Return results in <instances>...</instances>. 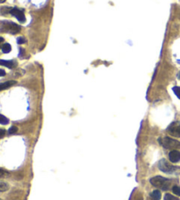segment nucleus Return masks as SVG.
<instances>
[{
	"label": "nucleus",
	"mask_w": 180,
	"mask_h": 200,
	"mask_svg": "<svg viewBox=\"0 0 180 200\" xmlns=\"http://www.w3.org/2000/svg\"><path fill=\"white\" fill-rule=\"evenodd\" d=\"M20 30H21L20 27L12 21H5V20L0 21V32L15 34L19 33Z\"/></svg>",
	"instance_id": "nucleus-1"
},
{
	"label": "nucleus",
	"mask_w": 180,
	"mask_h": 200,
	"mask_svg": "<svg viewBox=\"0 0 180 200\" xmlns=\"http://www.w3.org/2000/svg\"><path fill=\"white\" fill-rule=\"evenodd\" d=\"M149 182L152 185L162 189V191H167L170 188V184H171V181L169 179L162 177L161 176L154 177H152L149 180Z\"/></svg>",
	"instance_id": "nucleus-2"
},
{
	"label": "nucleus",
	"mask_w": 180,
	"mask_h": 200,
	"mask_svg": "<svg viewBox=\"0 0 180 200\" xmlns=\"http://www.w3.org/2000/svg\"><path fill=\"white\" fill-rule=\"evenodd\" d=\"M159 141L162 144V147L167 149L175 150V149L180 148V141H177L175 139L171 138V137H164L162 140L160 139Z\"/></svg>",
	"instance_id": "nucleus-3"
},
{
	"label": "nucleus",
	"mask_w": 180,
	"mask_h": 200,
	"mask_svg": "<svg viewBox=\"0 0 180 200\" xmlns=\"http://www.w3.org/2000/svg\"><path fill=\"white\" fill-rule=\"evenodd\" d=\"M158 168L161 171L167 174H172L173 172H175V170L177 169L175 166H172V165L170 164L165 159H162L161 161H159Z\"/></svg>",
	"instance_id": "nucleus-4"
},
{
	"label": "nucleus",
	"mask_w": 180,
	"mask_h": 200,
	"mask_svg": "<svg viewBox=\"0 0 180 200\" xmlns=\"http://www.w3.org/2000/svg\"><path fill=\"white\" fill-rule=\"evenodd\" d=\"M10 13L17 18L19 22H21V23L26 22V17H25V14H24V13H23L21 10L18 9V8H16V7H13V8H11Z\"/></svg>",
	"instance_id": "nucleus-5"
},
{
	"label": "nucleus",
	"mask_w": 180,
	"mask_h": 200,
	"mask_svg": "<svg viewBox=\"0 0 180 200\" xmlns=\"http://www.w3.org/2000/svg\"><path fill=\"white\" fill-rule=\"evenodd\" d=\"M168 132L174 137H179L180 138V123L174 122L169 126Z\"/></svg>",
	"instance_id": "nucleus-6"
},
{
	"label": "nucleus",
	"mask_w": 180,
	"mask_h": 200,
	"mask_svg": "<svg viewBox=\"0 0 180 200\" xmlns=\"http://www.w3.org/2000/svg\"><path fill=\"white\" fill-rule=\"evenodd\" d=\"M169 160L173 163H177V162H180V152L177 151V149L171 150L169 153Z\"/></svg>",
	"instance_id": "nucleus-7"
},
{
	"label": "nucleus",
	"mask_w": 180,
	"mask_h": 200,
	"mask_svg": "<svg viewBox=\"0 0 180 200\" xmlns=\"http://www.w3.org/2000/svg\"><path fill=\"white\" fill-rule=\"evenodd\" d=\"M0 65L7 67L9 69H13L17 66V62L15 61H7V60H0Z\"/></svg>",
	"instance_id": "nucleus-8"
},
{
	"label": "nucleus",
	"mask_w": 180,
	"mask_h": 200,
	"mask_svg": "<svg viewBox=\"0 0 180 200\" xmlns=\"http://www.w3.org/2000/svg\"><path fill=\"white\" fill-rule=\"evenodd\" d=\"M14 85H16V81H7V82H5V83H1L0 84V91L8 89L10 87L13 86Z\"/></svg>",
	"instance_id": "nucleus-9"
},
{
	"label": "nucleus",
	"mask_w": 180,
	"mask_h": 200,
	"mask_svg": "<svg viewBox=\"0 0 180 200\" xmlns=\"http://www.w3.org/2000/svg\"><path fill=\"white\" fill-rule=\"evenodd\" d=\"M150 197L152 200H160L161 199V191L156 190L150 193Z\"/></svg>",
	"instance_id": "nucleus-10"
},
{
	"label": "nucleus",
	"mask_w": 180,
	"mask_h": 200,
	"mask_svg": "<svg viewBox=\"0 0 180 200\" xmlns=\"http://www.w3.org/2000/svg\"><path fill=\"white\" fill-rule=\"evenodd\" d=\"M1 49H2V51H3V53L8 54L10 53L11 50H12V46H11L9 43H5V44H3Z\"/></svg>",
	"instance_id": "nucleus-11"
},
{
	"label": "nucleus",
	"mask_w": 180,
	"mask_h": 200,
	"mask_svg": "<svg viewBox=\"0 0 180 200\" xmlns=\"http://www.w3.org/2000/svg\"><path fill=\"white\" fill-rule=\"evenodd\" d=\"M9 190V185L5 182L0 181V192H4Z\"/></svg>",
	"instance_id": "nucleus-12"
},
{
	"label": "nucleus",
	"mask_w": 180,
	"mask_h": 200,
	"mask_svg": "<svg viewBox=\"0 0 180 200\" xmlns=\"http://www.w3.org/2000/svg\"><path fill=\"white\" fill-rule=\"evenodd\" d=\"M9 123V120L4 116L3 114H0V124L1 125H7Z\"/></svg>",
	"instance_id": "nucleus-13"
},
{
	"label": "nucleus",
	"mask_w": 180,
	"mask_h": 200,
	"mask_svg": "<svg viewBox=\"0 0 180 200\" xmlns=\"http://www.w3.org/2000/svg\"><path fill=\"white\" fill-rule=\"evenodd\" d=\"M172 90H173V92L175 93L176 96L180 99V87H178V86H174V87L172 88Z\"/></svg>",
	"instance_id": "nucleus-14"
},
{
	"label": "nucleus",
	"mask_w": 180,
	"mask_h": 200,
	"mask_svg": "<svg viewBox=\"0 0 180 200\" xmlns=\"http://www.w3.org/2000/svg\"><path fill=\"white\" fill-rule=\"evenodd\" d=\"M164 200H179L177 197H176L173 195H171L170 193H167L164 196Z\"/></svg>",
	"instance_id": "nucleus-15"
},
{
	"label": "nucleus",
	"mask_w": 180,
	"mask_h": 200,
	"mask_svg": "<svg viewBox=\"0 0 180 200\" xmlns=\"http://www.w3.org/2000/svg\"><path fill=\"white\" fill-rule=\"evenodd\" d=\"M172 191L175 195L180 197V187L177 186V185H175V186L172 188Z\"/></svg>",
	"instance_id": "nucleus-16"
},
{
	"label": "nucleus",
	"mask_w": 180,
	"mask_h": 200,
	"mask_svg": "<svg viewBox=\"0 0 180 200\" xmlns=\"http://www.w3.org/2000/svg\"><path fill=\"white\" fill-rule=\"evenodd\" d=\"M9 175V173L5 170L4 169H2V168H0V178H3V177H7Z\"/></svg>",
	"instance_id": "nucleus-17"
},
{
	"label": "nucleus",
	"mask_w": 180,
	"mask_h": 200,
	"mask_svg": "<svg viewBox=\"0 0 180 200\" xmlns=\"http://www.w3.org/2000/svg\"><path fill=\"white\" fill-rule=\"evenodd\" d=\"M18 132V127L17 126H12V127H10L9 131H8V133L9 134H13V133H16Z\"/></svg>",
	"instance_id": "nucleus-18"
},
{
	"label": "nucleus",
	"mask_w": 180,
	"mask_h": 200,
	"mask_svg": "<svg viewBox=\"0 0 180 200\" xmlns=\"http://www.w3.org/2000/svg\"><path fill=\"white\" fill-rule=\"evenodd\" d=\"M27 40H26V39L24 38V37H18V39H17V42H18V44H24L25 42H26Z\"/></svg>",
	"instance_id": "nucleus-19"
},
{
	"label": "nucleus",
	"mask_w": 180,
	"mask_h": 200,
	"mask_svg": "<svg viewBox=\"0 0 180 200\" xmlns=\"http://www.w3.org/2000/svg\"><path fill=\"white\" fill-rule=\"evenodd\" d=\"M5 129H2V128H0V139H2L4 136L5 135Z\"/></svg>",
	"instance_id": "nucleus-20"
},
{
	"label": "nucleus",
	"mask_w": 180,
	"mask_h": 200,
	"mask_svg": "<svg viewBox=\"0 0 180 200\" xmlns=\"http://www.w3.org/2000/svg\"><path fill=\"white\" fill-rule=\"evenodd\" d=\"M5 76V71L4 69H0V76Z\"/></svg>",
	"instance_id": "nucleus-21"
},
{
	"label": "nucleus",
	"mask_w": 180,
	"mask_h": 200,
	"mask_svg": "<svg viewBox=\"0 0 180 200\" xmlns=\"http://www.w3.org/2000/svg\"><path fill=\"white\" fill-rule=\"evenodd\" d=\"M4 38H3V37H0V49H1V48H2V46H3V42H4Z\"/></svg>",
	"instance_id": "nucleus-22"
},
{
	"label": "nucleus",
	"mask_w": 180,
	"mask_h": 200,
	"mask_svg": "<svg viewBox=\"0 0 180 200\" xmlns=\"http://www.w3.org/2000/svg\"><path fill=\"white\" fill-rule=\"evenodd\" d=\"M5 0H0V4H3V3H5Z\"/></svg>",
	"instance_id": "nucleus-23"
},
{
	"label": "nucleus",
	"mask_w": 180,
	"mask_h": 200,
	"mask_svg": "<svg viewBox=\"0 0 180 200\" xmlns=\"http://www.w3.org/2000/svg\"><path fill=\"white\" fill-rule=\"evenodd\" d=\"M177 78H178V79L180 80V72H178V73H177Z\"/></svg>",
	"instance_id": "nucleus-24"
},
{
	"label": "nucleus",
	"mask_w": 180,
	"mask_h": 200,
	"mask_svg": "<svg viewBox=\"0 0 180 200\" xmlns=\"http://www.w3.org/2000/svg\"><path fill=\"white\" fill-rule=\"evenodd\" d=\"M0 200H1V199H0Z\"/></svg>",
	"instance_id": "nucleus-25"
}]
</instances>
